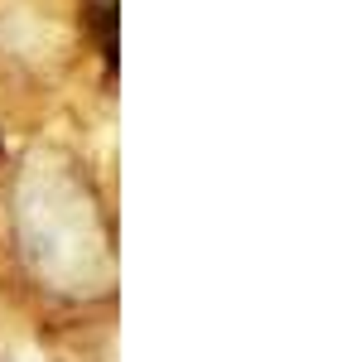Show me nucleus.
Masks as SVG:
<instances>
[{"label":"nucleus","mask_w":352,"mask_h":362,"mask_svg":"<svg viewBox=\"0 0 352 362\" xmlns=\"http://www.w3.org/2000/svg\"><path fill=\"white\" fill-rule=\"evenodd\" d=\"M82 20L92 29L97 54H102V68H107V78H111V73H116V0H87V5H82Z\"/></svg>","instance_id":"nucleus-1"}]
</instances>
